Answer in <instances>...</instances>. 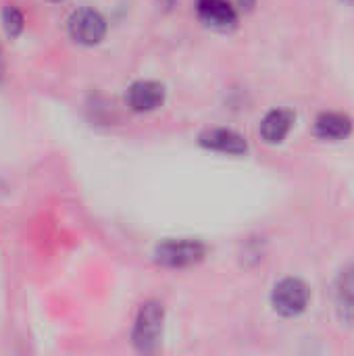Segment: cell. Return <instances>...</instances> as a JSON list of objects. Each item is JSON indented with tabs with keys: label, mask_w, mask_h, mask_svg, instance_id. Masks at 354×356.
Returning a JSON list of instances; mask_svg holds the SVG:
<instances>
[{
	"label": "cell",
	"mask_w": 354,
	"mask_h": 356,
	"mask_svg": "<svg viewBox=\"0 0 354 356\" xmlns=\"http://www.w3.org/2000/svg\"><path fill=\"white\" fill-rule=\"evenodd\" d=\"M338 311L344 321H354V267H348L340 273L336 286Z\"/></svg>",
	"instance_id": "obj_10"
},
{
	"label": "cell",
	"mask_w": 354,
	"mask_h": 356,
	"mask_svg": "<svg viewBox=\"0 0 354 356\" xmlns=\"http://www.w3.org/2000/svg\"><path fill=\"white\" fill-rule=\"evenodd\" d=\"M346 2H354V0H346Z\"/></svg>",
	"instance_id": "obj_13"
},
{
	"label": "cell",
	"mask_w": 354,
	"mask_h": 356,
	"mask_svg": "<svg viewBox=\"0 0 354 356\" xmlns=\"http://www.w3.org/2000/svg\"><path fill=\"white\" fill-rule=\"evenodd\" d=\"M207 254L204 244L196 240H173L156 248V261L165 267H188L202 261Z\"/></svg>",
	"instance_id": "obj_4"
},
{
	"label": "cell",
	"mask_w": 354,
	"mask_h": 356,
	"mask_svg": "<svg viewBox=\"0 0 354 356\" xmlns=\"http://www.w3.org/2000/svg\"><path fill=\"white\" fill-rule=\"evenodd\" d=\"M294 125V115L284 108H275L267 113V117L261 123V136L267 144H280L286 140Z\"/></svg>",
	"instance_id": "obj_8"
},
{
	"label": "cell",
	"mask_w": 354,
	"mask_h": 356,
	"mask_svg": "<svg viewBox=\"0 0 354 356\" xmlns=\"http://www.w3.org/2000/svg\"><path fill=\"white\" fill-rule=\"evenodd\" d=\"M2 27H4V33L8 38L21 35V31L25 27V19H23V13L15 4L4 6V10H2Z\"/></svg>",
	"instance_id": "obj_11"
},
{
	"label": "cell",
	"mask_w": 354,
	"mask_h": 356,
	"mask_svg": "<svg viewBox=\"0 0 354 356\" xmlns=\"http://www.w3.org/2000/svg\"><path fill=\"white\" fill-rule=\"evenodd\" d=\"M309 296H311V292L303 280L286 277L273 288L271 305H273L275 313H280L282 317H296L307 309Z\"/></svg>",
	"instance_id": "obj_2"
},
{
	"label": "cell",
	"mask_w": 354,
	"mask_h": 356,
	"mask_svg": "<svg viewBox=\"0 0 354 356\" xmlns=\"http://www.w3.org/2000/svg\"><path fill=\"white\" fill-rule=\"evenodd\" d=\"M165 100V88L159 81L152 79H142L131 83L127 90V102L136 113H150L159 108Z\"/></svg>",
	"instance_id": "obj_6"
},
{
	"label": "cell",
	"mask_w": 354,
	"mask_h": 356,
	"mask_svg": "<svg viewBox=\"0 0 354 356\" xmlns=\"http://www.w3.org/2000/svg\"><path fill=\"white\" fill-rule=\"evenodd\" d=\"M163 307L159 302H148L142 307L136 327H134V344L142 353H150L161 338L163 332Z\"/></svg>",
	"instance_id": "obj_3"
},
{
	"label": "cell",
	"mask_w": 354,
	"mask_h": 356,
	"mask_svg": "<svg viewBox=\"0 0 354 356\" xmlns=\"http://www.w3.org/2000/svg\"><path fill=\"white\" fill-rule=\"evenodd\" d=\"M315 131L323 140H344L353 131V121L342 113H323L315 121Z\"/></svg>",
	"instance_id": "obj_9"
},
{
	"label": "cell",
	"mask_w": 354,
	"mask_h": 356,
	"mask_svg": "<svg viewBox=\"0 0 354 356\" xmlns=\"http://www.w3.org/2000/svg\"><path fill=\"white\" fill-rule=\"evenodd\" d=\"M198 19L213 29H232L238 23V13L230 0H198Z\"/></svg>",
	"instance_id": "obj_5"
},
{
	"label": "cell",
	"mask_w": 354,
	"mask_h": 356,
	"mask_svg": "<svg viewBox=\"0 0 354 356\" xmlns=\"http://www.w3.org/2000/svg\"><path fill=\"white\" fill-rule=\"evenodd\" d=\"M67 31L81 46H96L106 35V21L94 8H77L67 21Z\"/></svg>",
	"instance_id": "obj_1"
},
{
	"label": "cell",
	"mask_w": 354,
	"mask_h": 356,
	"mask_svg": "<svg viewBox=\"0 0 354 356\" xmlns=\"http://www.w3.org/2000/svg\"><path fill=\"white\" fill-rule=\"evenodd\" d=\"M50 2H63V0H50Z\"/></svg>",
	"instance_id": "obj_12"
},
{
	"label": "cell",
	"mask_w": 354,
	"mask_h": 356,
	"mask_svg": "<svg viewBox=\"0 0 354 356\" xmlns=\"http://www.w3.org/2000/svg\"><path fill=\"white\" fill-rule=\"evenodd\" d=\"M200 144L204 148L217 150V152H227V154H244L248 150L246 138L232 129H209L200 134Z\"/></svg>",
	"instance_id": "obj_7"
}]
</instances>
